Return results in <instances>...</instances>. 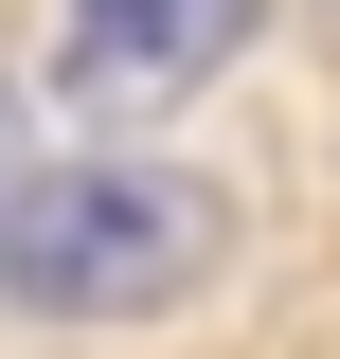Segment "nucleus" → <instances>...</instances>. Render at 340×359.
Masks as SVG:
<instances>
[{
	"instance_id": "1",
	"label": "nucleus",
	"mask_w": 340,
	"mask_h": 359,
	"mask_svg": "<svg viewBox=\"0 0 340 359\" xmlns=\"http://www.w3.org/2000/svg\"><path fill=\"white\" fill-rule=\"evenodd\" d=\"M215 180L179 162H36V180H0V287L36 323H143L179 306L215 269Z\"/></svg>"
},
{
	"instance_id": "2",
	"label": "nucleus",
	"mask_w": 340,
	"mask_h": 359,
	"mask_svg": "<svg viewBox=\"0 0 340 359\" xmlns=\"http://www.w3.org/2000/svg\"><path fill=\"white\" fill-rule=\"evenodd\" d=\"M251 36V0H72V36H54V90L72 108H162V90H197L215 54Z\"/></svg>"
}]
</instances>
